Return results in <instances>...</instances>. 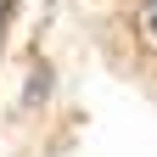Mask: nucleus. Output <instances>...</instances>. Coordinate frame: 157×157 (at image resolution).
<instances>
[{"label":"nucleus","mask_w":157,"mask_h":157,"mask_svg":"<svg viewBox=\"0 0 157 157\" xmlns=\"http://www.w3.org/2000/svg\"><path fill=\"white\" fill-rule=\"evenodd\" d=\"M151 28H157V23H151Z\"/></svg>","instance_id":"obj_1"}]
</instances>
